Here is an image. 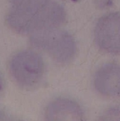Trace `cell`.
<instances>
[{
    "label": "cell",
    "instance_id": "1",
    "mask_svg": "<svg viewBox=\"0 0 120 121\" xmlns=\"http://www.w3.org/2000/svg\"><path fill=\"white\" fill-rule=\"evenodd\" d=\"M11 9L6 16L8 26L21 34L62 26L66 20L64 8L54 0H9Z\"/></svg>",
    "mask_w": 120,
    "mask_h": 121
},
{
    "label": "cell",
    "instance_id": "2",
    "mask_svg": "<svg viewBox=\"0 0 120 121\" xmlns=\"http://www.w3.org/2000/svg\"><path fill=\"white\" fill-rule=\"evenodd\" d=\"M31 43L58 63L66 64L74 59L77 47L72 36L59 28H51L30 35Z\"/></svg>",
    "mask_w": 120,
    "mask_h": 121
},
{
    "label": "cell",
    "instance_id": "3",
    "mask_svg": "<svg viewBox=\"0 0 120 121\" xmlns=\"http://www.w3.org/2000/svg\"><path fill=\"white\" fill-rule=\"evenodd\" d=\"M9 68L14 80L25 88H32L37 85L42 80L45 71L42 57L31 50L22 51L14 55Z\"/></svg>",
    "mask_w": 120,
    "mask_h": 121
},
{
    "label": "cell",
    "instance_id": "4",
    "mask_svg": "<svg viewBox=\"0 0 120 121\" xmlns=\"http://www.w3.org/2000/svg\"><path fill=\"white\" fill-rule=\"evenodd\" d=\"M94 38L101 50L113 54H120V13H110L102 16L95 26Z\"/></svg>",
    "mask_w": 120,
    "mask_h": 121
},
{
    "label": "cell",
    "instance_id": "5",
    "mask_svg": "<svg viewBox=\"0 0 120 121\" xmlns=\"http://www.w3.org/2000/svg\"><path fill=\"white\" fill-rule=\"evenodd\" d=\"M94 86L100 94L120 97V66L115 63L102 65L94 76Z\"/></svg>",
    "mask_w": 120,
    "mask_h": 121
},
{
    "label": "cell",
    "instance_id": "6",
    "mask_svg": "<svg viewBox=\"0 0 120 121\" xmlns=\"http://www.w3.org/2000/svg\"><path fill=\"white\" fill-rule=\"evenodd\" d=\"M47 121H83L84 113L74 101L60 98L52 101L45 109Z\"/></svg>",
    "mask_w": 120,
    "mask_h": 121
},
{
    "label": "cell",
    "instance_id": "7",
    "mask_svg": "<svg viewBox=\"0 0 120 121\" xmlns=\"http://www.w3.org/2000/svg\"><path fill=\"white\" fill-rule=\"evenodd\" d=\"M103 121H120V108L114 107L106 110L100 116Z\"/></svg>",
    "mask_w": 120,
    "mask_h": 121
},
{
    "label": "cell",
    "instance_id": "8",
    "mask_svg": "<svg viewBox=\"0 0 120 121\" xmlns=\"http://www.w3.org/2000/svg\"><path fill=\"white\" fill-rule=\"evenodd\" d=\"M4 90V81H3V78L0 74V94L2 93Z\"/></svg>",
    "mask_w": 120,
    "mask_h": 121
},
{
    "label": "cell",
    "instance_id": "9",
    "mask_svg": "<svg viewBox=\"0 0 120 121\" xmlns=\"http://www.w3.org/2000/svg\"><path fill=\"white\" fill-rule=\"evenodd\" d=\"M71 1H79V0H71Z\"/></svg>",
    "mask_w": 120,
    "mask_h": 121
}]
</instances>
